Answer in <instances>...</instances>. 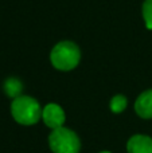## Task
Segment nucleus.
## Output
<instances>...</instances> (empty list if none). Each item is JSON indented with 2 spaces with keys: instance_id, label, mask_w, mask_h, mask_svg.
I'll return each instance as SVG.
<instances>
[{
  "instance_id": "obj_1",
  "label": "nucleus",
  "mask_w": 152,
  "mask_h": 153,
  "mask_svg": "<svg viewBox=\"0 0 152 153\" xmlns=\"http://www.w3.org/2000/svg\"><path fill=\"white\" fill-rule=\"evenodd\" d=\"M42 110L39 102L28 95H19L11 102V114L18 124L24 126L35 125L42 118Z\"/></svg>"
},
{
  "instance_id": "obj_2",
  "label": "nucleus",
  "mask_w": 152,
  "mask_h": 153,
  "mask_svg": "<svg viewBox=\"0 0 152 153\" xmlns=\"http://www.w3.org/2000/svg\"><path fill=\"white\" fill-rule=\"evenodd\" d=\"M81 61L80 47L74 42L62 40L57 43L50 53V62L57 70L70 71L75 69Z\"/></svg>"
},
{
  "instance_id": "obj_3",
  "label": "nucleus",
  "mask_w": 152,
  "mask_h": 153,
  "mask_svg": "<svg viewBox=\"0 0 152 153\" xmlns=\"http://www.w3.org/2000/svg\"><path fill=\"white\" fill-rule=\"evenodd\" d=\"M48 146L53 153H80V137L69 128L61 126L51 130L48 136Z\"/></svg>"
},
{
  "instance_id": "obj_4",
  "label": "nucleus",
  "mask_w": 152,
  "mask_h": 153,
  "mask_svg": "<svg viewBox=\"0 0 152 153\" xmlns=\"http://www.w3.org/2000/svg\"><path fill=\"white\" fill-rule=\"evenodd\" d=\"M42 120L47 128L51 130L63 126L66 121L65 110L57 103H47L42 110Z\"/></svg>"
},
{
  "instance_id": "obj_5",
  "label": "nucleus",
  "mask_w": 152,
  "mask_h": 153,
  "mask_svg": "<svg viewBox=\"0 0 152 153\" xmlns=\"http://www.w3.org/2000/svg\"><path fill=\"white\" fill-rule=\"evenodd\" d=\"M135 111L140 118L152 120V89L143 91L135 101Z\"/></svg>"
},
{
  "instance_id": "obj_6",
  "label": "nucleus",
  "mask_w": 152,
  "mask_h": 153,
  "mask_svg": "<svg viewBox=\"0 0 152 153\" xmlns=\"http://www.w3.org/2000/svg\"><path fill=\"white\" fill-rule=\"evenodd\" d=\"M128 153H152V138L145 134H135L127 141Z\"/></svg>"
},
{
  "instance_id": "obj_7",
  "label": "nucleus",
  "mask_w": 152,
  "mask_h": 153,
  "mask_svg": "<svg viewBox=\"0 0 152 153\" xmlns=\"http://www.w3.org/2000/svg\"><path fill=\"white\" fill-rule=\"evenodd\" d=\"M3 90H4V93L10 98H16V97H19V95H22L23 83H22L20 79L15 78V76H11V78H7L4 81Z\"/></svg>"
},
{
  "instance_id": "obj_8",
  "label": "nucleus",
  "mask_w": 152,
  "mask_h": 153,
  "mask_svg": "<svg viewBox=\"0 0 152 153\" xmlns=\"http://www.w3.org/2000/svg\"><path fill=\"white\" fill-rule=\"evenodd\" d=\"M127 105H128V100H127V97L125 95H123V94L115 95V97L110 100V102H109L110 110H112L115 114L123 113V111L127 109Z\"/></svg>"
},
{
  "instance_id": "obj_9",
  "label": "nucleus",
  "mask_w": 152,
  "mask_h": 153,
  "mask_svg": "<svg viewBox=\"0 0 152 153\" xmlns=\"http://www.w3.org/2000/svg\"><path fill=\"white\" fill-rule=\"evenodd\" d=\"M143 19H144L145 27L148 30H152V0H144L142 8Z\"/></svg>"
},
{
  "instance_id": "obj_10",
  "label": "nucleus",
  "mask_w": 152,
  "mask_h": 153,
  "mask_svg": "<svg viewBox=\"0 0 152 153\" xmlns=\"http://www.w3.org/2000/svg\"><path fill=\"white\" fill-rule=\"evenodd\" d=\"M100 153H112V152H108V151H102V152H100Z\"/></svg>"
}]
</instances>
